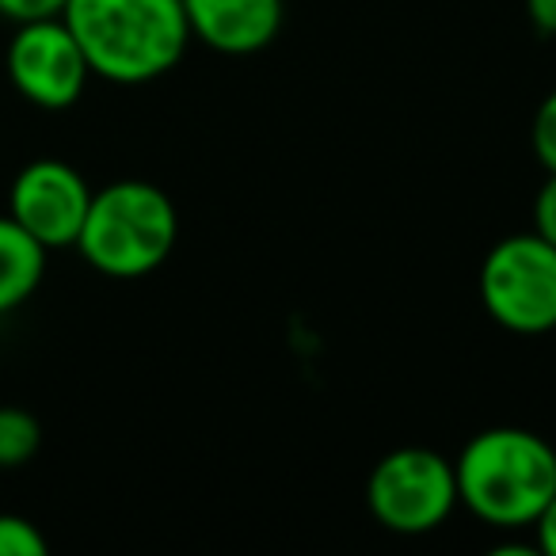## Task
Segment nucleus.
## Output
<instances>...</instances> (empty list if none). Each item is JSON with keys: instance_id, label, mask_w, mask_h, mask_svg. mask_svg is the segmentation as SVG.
<instances>
[{"instance_id": "nucleus-3", "label": "nucleus", "mask_w": 556, "mask_h": 556, "mask_svg": "<svg viewBox=\"0 0 556 556\" xmlns=\"http://www.w3.org/2000/svg\"><path fill=\"white\" fill-rule=\"evenodd\" d=\"M179 214L172 199L146 179H118L92 191L77 252L108 278H146L172 255Z\"/></svg>"}, {"instance_id": "nucleus-8", "label": "nucleus", "mask_w": 556, "mask_h": 556, "mask_svg": "<svg viewBox=\"0 0 556 556\" xmlns=\"http://www.w3.org/2000/svg\"><path fill=\"white\" fill-rule=\"evenodd\" d=\"M191 39L217 54H260L287 24V0H184Z\"/></svg>"}, {"instance_id": "nucleus-14", "label": "nucleus", "mask_w": 556, "mask_h": 556, "mask_svg": "<svg viewBox=\"0 0 556 556\" xmlns=\"http://www.w3.org/2000/svg\"><path fill=\"white\" fill-rule=\"evenodd\" d=\"M65 0H0V16L12 24H27V20L42 16H62Z\"/></svg>"}, {"instance_id": "nucleus-11", "label": "nucleus", "mask_w": 556, "mask_h": 556, "mask_svg": "<svg viewBox=\"0 0 556 556\" xmlns=\"http://www.w3.org/2000/svg\"><path fill=\"white\" fill-rule=\"evenodd\" d=\"M47 538L24 515L0 510V556H47Z\"/></svg>"}, {"instance_id": "nucleus-7", "label": "nucleus", "mask_w": 556, "mask_h": 556, "mask_svg": "<svg viewBox=\"0 0 556 556\" xmlns=\"http://www.w3.org/2000/svg\"><path fill=\"white\" fill-rule=\"evenodd\" d=\"M88 202H92L88 179L58 156L24 164L9 187V217L24 225L47 252L77 244Z\"/></svg>"}, {"instance_id": "nucleus-6", "label": "nucleus", "mask_w": 556, "mask_h": 556, "mask_svg": "<svg viewBox=\"0 0 556 556\" xmlns=\"http://www.w3.org/2000/svg\"><path fill=\"white\" fill-rule=\"evenodd\" d=\"M4 70L20 100L39 111H70L92 77L85 50L62 16L16 24V35L4 50Z\"/></svg>"}, {"instance_id": "nucleus-16", "label": "nucleus", "mask_w": 556, "mask_h": 556, "mask_svg": "<svg viewBox=\"0 0 556 556\" xmlns=\"http://www.w3.org/2000/svg\"><path fill=\"white\" fill-rule=\"evenodd\" d=\"M526 16L541 35H556V0H526Z\"/></svg>"}, {"instance_id": "nucleus-5", "label": "nucleus", "mask_w": 556, "mask_h": 556, "mask_svg": "<svg viewBox=\"0 0 556 556\" xmlns=\"http://www.w3.org/2000/svg\"><path fill=\"white\" fill-rule=\"evenodd\" d=\"M366 507L389 533H434L457 507L454 462L427 446L389 450L366 477Z\"/></svg>"}, {"instance_id": "nucleus-12", "label": "nucleus", "mask_w": 556, "mask_h": 556, "mask_svg": "<svg viewBox=\"0 0 556 556\" xmlns=\"http://www.w3.org/2000/svg\"><path fill=\"white\" fill-rule=\"evenodd\" d=\"M530 146H533V156L541 161V168L556 172V88L538 103V111H533Z\"/></svg>"}, {"instance_id": "nucleus-4", "label": "nucleus", "mask_w": 556, "mask_h": 556, "mask_svg": "<svg viewBox=\"0 0 556 556\" xmlns=\"http://www.w3.org/2000/svg\"><path fill=\"white\" fill-rule=\"evenodd\" d=\"M480 302L500 328L545 336L556 328V248L538 232H510L480 263Z\"/></svg>"}, {"instance_id": "nucleus-10", "label": "nucleus", "mask_w": 556, "mask_h": 556, "mask_svg": "<svg viewBox=\"0 0 556 556\" xmlns=\"http://www.w3.org/2000/svg\"><path fill=\"white\" fill-rule=\"evenodd\" d=\"M42 450V424L20 404H0V469H24Z\"/></svg>"}, {"instance_id": "nucleus-15", "label": "nucleus", "mask_w": 556, "mask_h": 556, "mask_svg": "<svg viewBox=\"0 0 556 556\" xmlns=\"http://www.w3.org/2000/svg\"><path fill=\"white\" fill-rule=\"evenodd\" d=\"M533 530H538V548H541V553L556 556V492H553V500L545 503V510L538 515Z\"/></svg>"}, {"instance_id": "nucleus-13", "label": "nucleus", "mask_w": 556, "mask_h": 556, "mask_svg": "<svg viewBox=\"0 0 556 556\" xmlns=\"http://www.w3.org/2000/svg\"><path fill=\"white\" fill-rule=\"evenodd\" d=\"M533 232L556 248V172H548L538 199H533Z\"/></svg>"}, {"instance_id": "nucleus-1", "label": "nucleus", "mask_w": 556, "mask_h": 556, "mask_svg": "<svg viewBox=\"0 0 556 556\" xmlns=\"http://www.w3.org/2000/svg\"><path fill=\"white\" fill-rule=\"evenodd\" d=\"M62 20L92 77L149 85L179 65L191 42L184 0H65Z\"/></svg>"}, {"instance_id": "nucleus-2", "label": "nucleus", "mask_w": 556, "mask_h": 556, "mask_svg": "<svg viewBox=\"0 0 556 556\" xmlns=\"http://www.w3.org/2000/svg\"><path fill=\"white\" fill-rule=\"evenodd\" d=\"M457 503L500 530L533 526L556 492V450L526 427H488L454 462Z\"/></svg>"}, {"instance_id": "nucleus-9", "label": "nucleus", "mask_w": 556, "mask_h": 556, "mask_svg": "<svg viewBox=\"0 0 556 556\" xmlns=\"http://www.w3.org/2000/svg\"><path fill=\"white\" fill-rule=\"evenodd\" d=\"M47 248L20 222L0 214V317L31 302L47 275Z\"/></svg>"}]
</instances>
